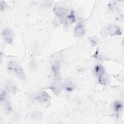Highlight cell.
Here are the masks:
<instances>
[{
    "instance_id": "obj_1",
    "label": "cell",
    "mask_w": 124,
    "mask_h": 124,
    "mask_svg": "<svg viewBox=\"0 0 124 124\" xmlns=\"http://www.w3.org/2000/svg\"><path fill=\"white\" fill-rule=\"evenodd\" d=\"M7 68L10 72L17 76L21 80L23 81L26 80L25 74L17 62L15 61L10 62L7 65Z\"/></svg>"
},
{
    "instance_id": "obj_2",
    "label": "cell",
    "mask_w": 124,
    "mask_h": 124,
    "mask_svg": "<svg viewBox=\"0 0 124 124\" xmlns=\"http://www.w3.org/2000/svg\"><path fill=\"white\" fill-rule=\"evenodd\" d=\"M101 33L105 36L121 35L122 31L119 26L111 24L104 27L101 31Z\"/></svg>"
},
{
    "instance_id": "obj_3",
    "label": "cell",
    "mask_w": 124,
    "mask_h": 124,
    "mask_svg": "<svg viewBox=\"0 0 124 124\" xmlns=\"http://www.w3.org/2000/svg\"><path fill=\"white\" fill-rule=\"evenodd\" d=\"M93 72L95 75L98 77V81L101 84H105L107 81L108 77L106 75L105 69L101 64H97L93 68Z\"/></svg>"
},
{
    "instance_id": "obj_4",
    "label": "cell",
    "mask_w": 124,
    "mask_h": 124,
    "mask_svg": "<svg viewBox=\"0 0 124 124\" xmlns=\"http://www.w3.org/2000/svg\"><path fill=\"white\" fill-rule=\"evenodd\" d=\"M32 98L33 100L39 102L46 103L49 100L50 97L46 92L42 91L34 93Z\"/></svg>"
},
{
    "instance_id": "obj_5",
    "label": "cell",
    "mask_w": 124,
    "mask_h": 124,
    "mask_svg": "<svg viewBox=\"0 0 124 124\" xmlns=\"http://www.w3.org/2000/svg\"><path fill=\"white\" fill-rule=\"evenodd\" d=\"M2 36L5 42L8 44H11L15 38L14 32L8 28H6L3 30Z\"/></svg>"
},
{
    "instance_id": "obj_6",
    "label": "cell",
    "mask_w": 124,
    "mask_h": 124,
    "mask_svg": "<svg viewBox=\"0 0 124 124\" xmlns=\"http://www.w3.org/2000/svg\"><path fill=\"white\" fill-rule=\"evenodd\" d=\"M62 87V82L61 80V78L59 77H55L51 86L50 87V88L51 90L53 91V92L57 94L59 93L61 88Z\"/></svg>"
},
{
    "instance_id": "obj_7",
    "label": "cell",
    "mask_w": 124,
    "mask_h": 124,
    "mask_svg": "<svg viewBox=\"0 0 124 124\" xmlns=\"http://www.w3.org/2000/svg\"><path fill=\"white\" fill-rule=\"evenodd\" d=\"M76 87V85L75 81L71 78L67 79L63 84V88L67 92L73 91L75 90Z\"/></svg>"
},
{
    "instance_id": "obj_8",
    "label": "cell",
    "mask_w": 124,
    "mask_h": 124,
    "mask_svg": "<svg viewBox=\"0 0 124 124\" xmlns=\"http://www.w3.org/2000/svg\"><path fill=\"white\" fill-rule=\"evenodd\" d=\"M74 32L75 35L78 37H81L84 36L85 33V30L83 24L81 23H78L75 28Z\"/></svg>"
},
{
    "instance_id": "obj_9",
    "label": "cell",
    "mask_w": 124,
    "mask_h": 124,
    "mask_svg": "<svg viewBox=\"0 0 124 124\" xmlns=\"http://www.w3.org/2000/svg\"><path fill=\"white\" fill-rule=\"evenodd\" d=\"M5 89L8 92L10 93H15L17 90L15 83L11 80L7 81L5 85Z\"/></svg>"
},
{
    "instance_id": "obj_10",
    "label": "cell",
    "mask_w": 124,
    "mask_h": 124,
    "mask_svg": "<svg viewBox=\"0 0 124 124\" xmlns=\"http://www.w3.org/2000/svg\"><path fill=\"white\" fill-rule=\"evenodd\" d=\"M76 21V17L74 11H71L70 13L65 17L64 20V24L66 26H68L70 24H73Z\"/></svg>"
},
{
    "instance_id": "obj_11",
    "label": "cell",
    "mask_w": 124,
    "mask_h": 124,
    "mask_svg": "<svg viewBox=\"0 0 124 124\" xmlns=\"http://www.w3.org/2000/svg\"><path fill=\"white\" fill-rule=\"evenodd\" d=\"M54 12L58 17H62L66 14V10L63 7L58 6L54 9Z\"/></svg>"
},
{
    "instance_id": "obj_12",
    "label": "cell",
    "mask_w": 124,
    "mask_h": 124,
    "mask_svg": "<svg viewBox=\"0 0 124 124\" xmlns=\"http://www.w3.org/2000/svg\"><path fill=\"white\" fill-rule=\"evenodd\" d=\"M52 71L55 77H59L60 71V64L59 61H55L52 64Z\"/></svg>"
},
{
    "instance_id": "obj_13",
    "label": "cell",
    "mask_w": 124,
    "mask_h": 124,
    "mask_svg": "<svg viewBox=\"0 0 124 124\" xmlns=\"http://www.w3.org/2000/svg\"><path fill=\"white\" fill-rule=\"evenodd\" d=\"M113 108L116 113L120 112L123 108V104L121 102L115 101L113 105Z\"/></svg>"
},
{
    "instance_id": "obj_14",
    "label": "cell",
    "mask_w": 124,
    "mask_h": 124,
    "mask_svg": "<svg viewBox=\"0 0 124 124\" xmlns=\"http://www.w3.org/2000/svg\"><path fill=\"white\" fill-rule=\"evenodd\" d=\"M7 7V3L4 1L1 0L0 1V11H2L5 10Z\"/></svg>"
},
{
    "instance_id": "obj_15",
    "label": "cell",
    "mask_w": 124,
    "mask_h": 124,
    "mask_svg": "<svg viewBox=\"0 0 124 124\" xmlns=\"http://www.w3.org/2000/svg\"><path fill=\"white\" fill-rule=\"evenodd\" d=\"M91 43L93 45V46H96L98 44V39L96 38L92 37L91 39Z\"/></svg>"
},
{
    "instance_id": "obj_16",
    "label": "cell",
    "mask_w": 124,
    "mask_h": 124,
    "mask_svg": "<svg viewBox=\"0 0 124 124\" xmlns=\"http://www.w3.org/2000/svg\"><path fill=\"white\" fill-rule=\"evenodd\" d=\"M5 96H6V93L5 92V91H3L1 92L0 93V101L2 102L4 100L5 98Z\"/></svg>"
}]
</instances>
